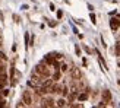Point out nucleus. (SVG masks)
Listing matches in <instances>:
<instances>
[{
	"mask_svg": "<svg viewBox=\"0 0 120 108\" xmlns=\"http://www.w3.org/2000/svg\"><path fill=\"white\" fill-rule=\"evenodd\" d=\"M35 73H37V75H41V76H45V77H47V76L50 75V72H49V69H47L44 64H38V66H37V69H35Z\"/></svg>",
	"mask_w": 120,
	"mask_h": 108,
	"instance_id": "obj_1",
	"label": "nucleus"
},
{
	"mask_svg": "<svg viewBox=\"0 0 120 108\" xmlns=\"http://www.w3.org/2000/svg\"><path fill=\"white\" fill-rule=\"evenodd\" d=\"M70 75H72V79H81V77H82V73H81V70L78 69V67H73V69H72Z\"/></svg>",
	"mask_w": 120,
	"mask_h": 108,
	"instance_id": "obj_2",
	"label": "nucleus"
},
{
	"mask_svg": "<svg viewBox=\"0 0 120 108\" xmlns=\"http://www.w3.org/2000/svg\"><path fill=\"white\" fill-rule=\"evenodd\" d=\"M22 98H23V102H25V105H31V102H32V98H31V94H29L28 91H25V92H23Z\"/></svg>",
	"mask_w": 120,
	"mask_h": 108,
	"instance_id": "obj_3",
	"label": "nucleus"
},
{
	"mask_svg": "<svg viewBox=\"0 0 120 108\" xmlns=\"http://www.w3.org/2000/svg\"><path fill=\"white\" fill-rule=\"evenodd\" d=\"M110 26H111L113 31H116V29H119V26H120V21L116 19V18H113V19L110 21Z\"/></svg>",
	"mask_w": 120,
	"mask_h": 108,
	"instance_id": "obj_4",
	"label": "nucleus"
},
{
	"mask_svg": "<svg viewBox=\"0 0 120 108\" xmlns=\"http://www.w3.org/2000/svg\"><path fill=\"white\" fill-rule=\"evenodd\" d=\"M110 99H111V94H110V91H104V92H103V102L105 104V102H109Z\"/></svg>",
	"mask_w": 120,
	"mask_h": 108,
	"instance_id": "obj_5",
	"label": "nucleus"
},
{
	"mask_svg": "<svg viewBox=\"0 0 120 108\" xmlns=\"http://www.w3.org/2000/svg\"><path fill=\"white\" fill-rule=\"evenodd\" d=\"M43 105H44V107H53V105H54V101L49 98V99H45V101H44V104H43Z\"/></svg>",
	"mask_w": 120,
	"mask_h": 108,
	"instance_id": "obj_6",
	"label": "nucleus"
},
{
	"mask_svg": "<svg viewBox=\"0 0 120 108\" xmlns=\"http://www.w3.org/2000/svg\"><path fill=\"white\" fill-rule=\"evenodd\" d=\"M66 105H68V104H66V99H59L57 101V107H66Z\"/></svg>",
	"mask_w": 120,
	"mask_h": 108,
	"instance_id": "obj_7",
	"label": "nucleus"
},
{
	"mask_svg": "<svg viewBox=\"0 0 120 108\" xmlns=\"http://www.w3.org/2000/svg\"><path fill=\"white\" fill-rule=\"evenodd\" d=\"M78 99L79 101H86L88 99V94H81L79 97H78Z\"/></svg>",
	"mask_w": 120,
	"mask_h": 108,
	"instance_id": "obj_8",
	"label": "nucleus"
},
{
	"mask_svg": "<svg viewBox=\"0 0 120 108\" xmlns=\"http://www.w3.org/2000/svg\"><path fill=\"white\" fill-rule=\"evenodd\" d=\"M59 79H60V72H56V73L53 75V80H54V82H57Z\"/></svg>",
	"mask_w": 120,
	"mask_h": 108,
	"instance_id": "obj_9",
	"label": "nucleus"
},
{
	"mask_svg": "<svg viewBox=\"0 0 120 108\" xmlns=\"http://www.w3.org/2000/svg\"><path fill=\"white\" fill-rule=\"evenodd\" d=\"M60 69H62V72H66V70H68V64H62Z\"/></svg>",
	"mask_w": 120,
	"mask_h": 108,
	"instance_id": "obj_10",
	"label": "nucleus"
},
{
	"mask_svg": "<svg viewBox=\"0 0 120 108\" xmlns=\"http://www.w3.org/2000/svg\"><path fill=\"white\" fill-rule=\"evenodd\" d=\"M116 54H117V56H120V44L116 45Z\"/></svg>",
	"mask_w": 120,
	"mask_h": 108,
	"instance_id": "obj_11",
	"label": "nucleus"
},
{
	"mask_svg": "<svg viewBox=\"0 0 120 108\" xmlns=\"http://www.w3.org/2000/svg\"><path fill=\"white\" fill-rule=\"evenodd\" d=\"M8 94H9V91H8V89H6V91H3V92H2V95H4V97H6V95H8Z\"/></svg>",
	"mask_w": 120,
	"mask_h": 108,
	"instance_id": "obj_12",
	"label": "nucleus"
},
{
	"mask_svg": "<svg viewBox=\"0 0 120 108\" xmlns=\"http://www.w3.org/2000/svg\"><path fill=\"white\" fill-rule=\"evenodd\" d=\"M4 105V102H3V101H0V107H3Z\"/></svg>",
	"mask_w": 120,
	"mask_h": 108,
	"instance_id": "obj_13",
	"label": "nucleus"
},
{
	"mask_svg": "<svg viewBox=\"0 0 120 108\" xmlns=\"http://www.w3.org/2000/svg\"><path fill=\"white\" fill-rule=\"evenodd\" d=\"M0 44H2V41H0Z\"/></svg>",
	"mask_w": 120,
	"mask_h": 108,
	"instance_id": "obj_14",
	"label": "nucleus"
}]
</instances>
